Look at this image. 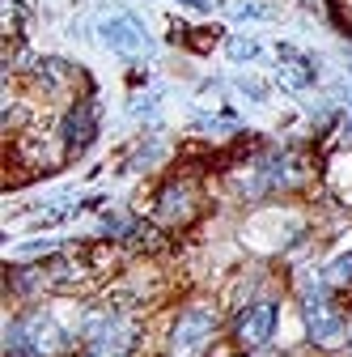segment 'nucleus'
I'll use <instances>...</instances> for the list:
<instances>
[{
  "label": "nucleus",
  "mask_w": 352,
  "mask_h": 357,
  "mask_svg": "<svg viewBox=\"0 0 352 357\" xmlns=\"http://www.w3.org/2000/svg\"><path fill=\"white\" fill-rule=\"evenodd\" d=\"M280 56V77H285V85H293V89H305L314 77H319V64H314V56H305V52H297V47H285L276 52Z\"/></svg>",
  "instance_id": "9d476101"
},
{
  "label": "nucleus",
  "mask_w": 352,
  "mask_h": 357,
  "mask_svg": "<svg viewBox=\"0 0 352 357\" xmlns=\"http://www.w3.org/2000/svg\"><path fill=\"white\" fill-rule=\"evenodd\" d=\"M255 56H259V43H255V38H230V60L246 64V60H255Z\"/></svg>",
  "instance_id": "f8f14e48"
},
{
  "label": "nucleus",
  "mask_w": 352,
  "mask_h": 357,
  "mask_svg": "<svg viewBox=\"0 0 352 357\" xmlns=\"http://www.w3.org/2000/svg\"><path fill=\"white\" fill-rule=\"evenodd\" d=\"M81 353L77 357H136L141 324L127 306H90L81 310Z\"/></svg>",
  "instance_id": "7ed1b4c3"
},
{
  "label": "nucleus",
  "mask_w": 352,
  "mask_h": 357,
  "mask_svg": "<svg viewBox=\"0 0 352 357\" xmlns=\"http://www.w3.org/2000/svg\"><path fill=\"white\" fill-rule=\"evenodd\" d=\"M335 9H339L344 22H352V0H335Z\"/></svg>",
  "instance_id": "2eb2a0df"
},
{
  "label": "nucleus",
  "mask_w": 352,
  "mask_h": 357,
  "mask_svg": "<svg viewBox=\"0 0 352 357\" xmlns=\"http://www.w3.org/2000/svg\"><path fill=\"white\" fill-rule=\"evenodd\" d=\"M238 89H242L250 102H263V85H259V81H238Z\"/></svg>",
  "instance_id": "4468645a"
},
{
  "label": "nucleus",
  "mask_w": 352,
  "mask_h": 357,
  "mask_svg": "<svg viewBox=\"0 0 352 357\" xmlns=\"http://www.w3.org/2000/svg\"><path fill=\"white\" fill-rule=\"evenodd\" d=\"M276 324H280V302H276V294H263V298L238 306L234 315H230V340H234L238 349L255 353V349H263V344H272Z\"/></svg>",
  "instance_id": "0eeeda50"
},
{
  "label": "nucleus",
  "mask_w": 352,
  "mask_h": 357,
  "mask_svg": "<svg viewBox=\"0 0 352 357\" xmlns=\"http://www.w3.org/2000/svg\"><path fill=\"white\" fill-rule=\"evenodd\" d=\"M22 85H26V94L38 98V102L72 107L77 98H90V81H85V73L72 60H60V56L34 60L30 73H22Z\"/></svg>",
  "instance_id": "39448f33"
},
{
  "label": "nucleus",
  "mask_w": 352,
  "mask_h": 357,
  "mask_svg": "<svg viewBox=\"0 0 352 357\" xmlns=\"http://www.w3.org/2000/svg\"><path fill=\"white\" fill-rule=\"evenodd\" d=\"M297 306H301V324H305V340L323 353H339L352 344V319L348 310L335 302V289L323 277H305L297 285Z\"/></svg>",
  "instance_id": "f03ea898"
},
{
  "label": "nucleus",
  "mask_w": 352,
  "mask_h": 357,
  "mask_svg": "<svg viewBox=\"0 0 352 357\" xmlns=\"http://www.w3.org/2000/svg\"><path fill=\"white\" fill-rule=\"evenodd\" d=\"M68 162V149H64V137L60 128H26L17 137H9V166H22L17 183L22 178H34V174H47V170H60Z\"/></svg>",
  "instance_id": "423d86ee"
},
{
  "label": "nucleus",
  "mask_w": 352,
  "mask_h": 357,
  "mask_svg": "<svg viewBox=\"0 0 352 357\" xmlns=\"http://www.w3.org/2000/svg\"><path fill=\"white\" fill-rule=\"evenodd\" d=\"M204 208H208L204 178L195 170H179V174H170L166 183L153 192L149 217H153V226L161 234H183V230H191L195 221L204 217Z\"/></svg>",
  "instance_id": "20e7f679"
},
{
  "label": "nucleus",
  "mask_w": 352,
  "mask_h": 357,
  "mask_svg": "<svg viewBox=\"0 0 352 357\" xmlns=\"http://www.w3.org/2000/svg\"><path fill=\"white\" fill-rule=\"evenodd\" d=\"M56 128H60V137H64L68 158L85 153V149L98 141V102L94 98H77L72 107L60 111V123Z\"/></svg>",
  "instance_id": "6e6552de"
},
{
  "label": "nucleus",
  "mask_w": 352,
  "mask_h": 357,
  "mask_svg": "<svg viewBox=\"0 0 352 357\" xmlns=\"http://www.w3.org/2000/svg\"><path fill=\"white\" fill-rule=\"evenodd\" d=\"M157 111V94H141V98H131V115H153Z\"/></svg>",
  "instance_id": "ddd939ff"
},
{
  "label": "nucleus",
  "mask_w": 352,
  "mask_h": 357,
  "mask_svg": "<svg viewBox=\"0 0 352 357\" xmlns=\"http://www.w3.org/2000/svg\"><path fill=\"white\" fill-rule=\"evenodd\" d=\"M161 153H166V145H161L157 137H149V141H141V145H136V153H131V162H127V166H131V170H145V166H153Z\"/></svg>",
  "instance_id": "9b49d317"
},
{
  "label": "nucleus",
  "mask_w": 352,
  "mask_h": 357,
  "mask_svg": "<svg viewBox=\"0 0 352 357\" xmlns=\"http://www.w3.org/2000/svg\"><path fill=\"white\" fill-rule=\"evenodd\" d=\"M216 340H221V306L208 298H187L166 315L161 357H212Z\"/></svg>",
  "instance_id": "f257e3e1"
},
{
  "label": "nucleus",
  "mask_w": 352,
  "mask_h": 357,
  "mask_svg": "<svg viewBox=\"0 0 352 357\" xmlns=\"http://www.w3.org/2000/svg\"><path fill=\"white\" fill-rule=\"evenodd\" d=\"M98 38L106 43L115 56H123V60L149 56V34H145V26H141L136 17H106V22L98 26Z\"/></svg>",
  "instance_id": "1a4fd4ad"
}]
</instances>
